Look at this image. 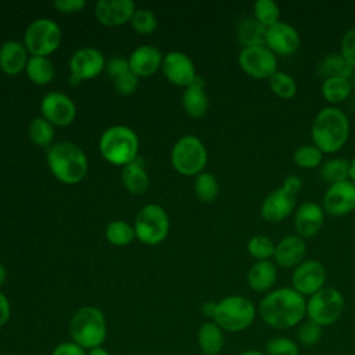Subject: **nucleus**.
<instances>
[{
    "mask_svg": "<svg viewBox=\"0 0 355 355\" xmlns=\"http://www.w3.org/2000/svg\"><path fill=\"white\" fill-rule=\"evenodd\" d=\"M257 312L261 320L275 330L293 329L306 316V298L293 287L273 288L262 297Z\"/></svg>",
    "mask_w": 355,
    "mask_h": 355,
    "instance_id": "f257e3e1",
    "label": "nucleus"
},
{
    "mask_svg": "<svg viewBox=\"0 0 355 355\" xmlns=\"http://www.w3.org/2000/svg\"><path fill=\"white\" fill-rule=\"evenodd\" d=\"M349 136V119L347 114L334 105L318 111L311 125V139L323 154L338 153Z\"/></svg>",
    "mask_w": 355,
    "mask_h": 355,
    "instance_id": "f03ea898",
    "label": "nucleus"
},
{
    "mask_svg": "<svg viewBox=\"0 0 355 355\" xmlns=\"http://www.w3.org/2000/svg\"><path fill=\"white\" fill-rule=\"evenodd\" d=\"M47 165L54 178L65 184H76L87 172V157L75 143L60 141L47 150Z\"/></svg>",
    "mask_w": 355,
    "mask_h": 355,
    "instance_id": "7ed1b4c3",
    "label": "nucleus"
},
{
    "mask_svg": "<svg viewBox=\"0 0 355 355\" xmlns=\"http://www.w3.org/2000/svg\"><path fill=\"white\" fill-rule=\"evenodd\" d=\"M71 341L86 351L101 347L107 338V319L97 306L83 305L78 308L68 326Z\"/></svg>",
    "mask_w": 355,
    "mask_h": 355,
    "instance_id": "20e7f679",
    "label": "nucleus"
},
{
    "mask_svg": "<svg viewBox=\"0 0 355 355\" xmlns=\"http://www.w3.org/2000/svg\"><path fill=\"white\" fill-rule=\"evenodd\" d=\"M101 157L112 165L125 166L137 158L139 137L125 125L105 129L98 141Z\"/></svg>",
    "mask_w": 355,
    "mask_h": 355,
    "instance_id": "39448f33",
    "label": "nucleus"
},
{
    "mask_svg": "<svg viewBox=\"0 0 355 355\" xmlns=\"http://www.w3.org/2000/svg\"><path fill=\"white\" fill-rule=\"evenodd\" d=\"M257 313V308L251 300L240 294H232L216 301V311L212 320L223 331L239 333L254 323Z\"/></svg>",
    "mask_w": 355,
    "mask_h": 355,
    "instance_id": "423d86ee",
    "label": "nucleus"
},
{
    "mask_svg": "<svg viewBox=\"0 0 355 355\" xmlns=\"http://www.w3.org/2000/svg\"><path fill=\"white\" fill-rule=\"evenodd\" d=\"M172 166L184 176H197L204 172L208 162V153L204 143L193 135L180 137L171 153Z\"/></svg>",
    "mask_w": 355,
    "mask_h": 355,
    "instance_id": "0eeeda50",
    "label": "nucleus"
},
{
    "mask_svg": "<svg viewBox=\"0 0 355 355\" xmlns=\"http://www.w3.org/2000/svg\"><path fill=\"white\" fill-rule=\"evenodd\" d=\"M345 300L340 290L323 287L306 298V318L322 327L334 324L343 315Z\"/></svg>",
    "mask_w": 355,
    "mask_h": 355,
    "instance_id": "6e6552de",
    "label": "nucleus"
},
{
    "mask_svg": "<svg viewBox=\"0 0 355 355\" xmlns=\"http://www.w3.org/2000/svg\"><path fill=\"white\" fill-rule=\"evenodd\" d=\"M61 28L50 18L32 21L24 33V46L31 55L47 57L61 44Z\"/></svg>",
    "mask_w": 355,
    "mask_h": 355,
    "instance_id": "1a4fd4ad",
    "label": "nucleus"
},
{
    "mask_svg": "<svg viewBox=\"0 0 355 355\" xmlns=\"http://www.w3.org/2000/svg\"><path fill=\"white\" fill-rule=\"evenodd\" d=\"M133 229L136 239H139L143 244L157 245L168 236V214L158 204H147L139 211Z\"/></svg>",
    "mask_w": 355,
    "mask_h": 355,
    "instance_id": "9d476101",
    "label": "nucleus"
},
{
    "mask_svg": "<svg viewBox=\"0 0 355 355\" xmlns=\"http://www.w3.org/2000/svg\"><path fill=\"white\" fill-rule=\"evenodd\" d=\"M241 71L252 79H269L277 71V57L263 44L244 47L237 57Z\"/></svg>",
    "mask_w": 355,
    "mask_h": 355,
    "instance_id": "9b49d317",
    "label": "nucleus"
},
{
    "mask_svg": "<svg viewBox=\"0 0 355 355\" xmlns=\"http://www.w3.org/2000/svg\"><path fill=\"white\" fill-rule=\"evenodd\" d=\"M105 68L103 53L94 47H83L76 50L69 60V83L78 86L83 80L98 76Z\"/></svg>",
    "mask_w": 355,
    "mask_h": 355,
    "instance_id": "f8f14e48",
    "label": "nucleus"
},
{
    "mask_svg": "<svg viewBox=\"0 0 355 355\" xmlns=\"http://www.w3.org/2000/svg\"><path fill=\"white\" fill-rule=\"evenodd\" d=\"M326 268L318 259H304L291 273V287L304 297H311L324 287Z\"/></svg>",
    "mask_w": 355,
    "mask_h": 355,
    "instance_id": "ddd939ff",
    "label": "nucleus"
},
{
    "mask_svg": "<svg viewBox=\"0 0 355 355\" xmlns=\"http://www.w3.org/2000/svg\"><path fill=\"white\" fill-rule=\"evenodd\" d=\"M322 208L330 216H345L355 211V183L344 180L329 184L323 194Z\"/></svg>",
    "mask_w": 355,
    "mask_h": 355,
    "instance_id": "4468645a",
    "label": "nucleus"
},
{
    "mask_svg": "<svg viewBox=\"0 0 355 355\" xmlns=\"http://www.w3.org/2000/svg\"><path fill=\"white\" fill-rule=\"evenodd\" d=\"M42 116L53 126H68L76 116V107L72 98L60 92L47 93L40 101Z\"/></svg>",
    "mask_w": 355,
    "mask_h": 355,
    "instance_id": "2eb2a0df",
    "label": "nucleus"
},
{
    "mask_svg": "<svg viewBox=\"0 0 355 355\" xmlns=\"http://www.w3.org/2000/svg\"><path fill=\"white\" fill-rule=\"evenodd\" d=\"M297 209V196L282 186L272 190L261 204V218L268 223H280Z\"/></svg>",
    "mask_w": 355,
    "mask_h": 355,
    "instance_id": "dca6fc26",
    "label": "nucleus"
},
{
    "mask_svg": "<svg viewBox=\"0 0 355 355\" xmlns=\"http://www.w3.org/2000/svg\"><path fill=\"white\" fill-rule=\"evenodd\" d=\"M161 69L171 83L184 89L190 86L198 76L194 62L182 51H169L165 54Z\"/></svg>",
    "mask_w": 355,
    "mask_h": 355,
    "instance_id": "f3484780",
    "label": "nucleus"
},
{
    "mask_svg": "<svg viewBox=\"0 0 355 355\" xmlns=\"http://www.w3.org/2000/svg\"><path fill=\"white\" fill-rule=\"evenodd\" d=\"M265 46L277 57V55H291L301 46V37L298 31L283 21H279L276 25L266 29Z\"/></svg>",
    "mask_w": 355,
    "mask_h": 355,
    "instance_id": "a211bd4d",
    "label": "nucleus"
},
{
    "mask_svg": "<svg viewBox=\"0 0 355 355\" xmlns=\"http://www.w3.org/2000/svg\"><path fill=\"white\" fill-rule=\"evenodd\" d=\"M136 4L132 0H100L94 6V15L104 26H121L130 22Z\"/></svg>",
    "mask_w": 355,
    "mask_h": 355,
    "instance_id": "6ab92c4d",
    "label": "nucleus"
},
{
    "mask_svg": "<svg viewBox=\"0 0 355 355\" xmlns=\"http://www.w3.org/2000/svg\"><path fill=\"white\" fill-rule=\"evenodd\" d=\"M324 223V211L320 204L305 201L294 211V229L295 233L305 239L316 236Z\"/></svg>",
    "mask_w": 355,
    "mask_h": 355,
    "instance_id": "aec40b11",
    "label": "nucleus"
},
{
    "mask_svg": "<svg viewBox=\"0 0 355 355\" xmlns=\"http://www.w3.org/2000/svg\"><path fill=\"white\" fill-rule=\"evenodd\" d=\"M306 254V244L298 234H288L283 237L275 248L273 262L282 269H294L298 266Z\"/></svg>",
    "mask_w": 355,
    "mask_h": 355,
    "instance_id": "412c9836",
    "label": "nucleus"
},
{
    "mask_svg": "<svg viewBox=\"0 0 355 355\" xmlns=\"http://www.w3.org/2000/svg\"><path fill=\"white\" fill-rule=\"evenodd\" d=\"M164 55L159 49L144 44L135 49L129 55V68L139 78H147L154 75L162 67Z\"/></svg>",
    "mask_w": 355,
    "mask_h": 355,
    "instance_id": "4be33fe9",
    "label": "nucleus"
},
{
    "mask_svg": "<svg viewBox=\"0 0 355 355\" xmlns=\"http://www.w3.org/2000/svg\"><path fill=\"white\" fill-rule=\"evenodd\" d=\"M28 50L24 43L7 40L0 46V69L6 75H17L25 71L28 64Z\"/></svg>",
    "mask_w": 355,
    "mask_h": 355,
    "instance_id": "5701e85b",
    "label": "nucleus"
},
{
    "mask_svg": "<svg viewBox=\"0 0 355 355\" xmlns=\"http://www.w3.org/2000/svg\"><path fill=\"white\" fill-rule=\"evenodd\" d=\"M277 279V266L270 261H255L247 272V284L255 293H269Z\"/></svg>",
    "mask_w": 355,
    "mask_h": 355,
    "instance_id": "b1692460",
    "label": "nucleus"
},
{
    "mask_svg": "<svg viewBox=\"0 0 355 355\" xmlns=\"http://www.w3.org/2000/svg\"><path fill=\"white\" fill-rule=\"evenodd\" d=\"M182 105L184 112L191 118H202L208 108L209 100L205 93V83L201 76H197L196 80L187 86L182 96Z\"/></svg>",
    "mask_w": 355,
    "mask_h": 355,
    "instance_id": "393cba45",
    "label": "nucleus"
},
{
    "mask_svg": "<svg viewBox=\"0 0 355 355\" xmlns=\"http://www.w3.org/2000/svg\"><path fill=\"white\" fill-rule=\"evenodd\" d=\"M197 344L204 355H218L225 347V331L214 322H205L197 331Z\"/></svg>",
    "mask_w": 355,
    "mask_h": 355,
    "instance_id": "a878e982",
    "label": "nucleus"
},
{
    "mask_svg": "<svg viewBox=\"0 0 355 355\" xmlns=\"http://www.w3.org/2000/svg\"><path fill=\"white\" fill-rule=\"evenodd\" d=\"M236 36L241 49L263 46L266 37V28L261 22H258L254 15L244 17L239 21L236 26Z\"/></svg>",
    "mask_w": 355,
    "mask_h": 355,
    "instance_id": "bb28decb",
    "label": "nucleus"
},
{
    "mask_svg": "<svg viewBox=\"0 0 355 355\" xmlns=\"http://www.w3.org/2000/svg\"><path fill=\"white\" fill-rule=\"evenodd\" d=\"M318 73L323 79L327 78H348L352 79L355 68L347 62L340 53H330L324 55L318 64Z\"/></svg>",
    "mask_w": 355,
    "mask_h": 355,
    "instance_id": "cd10ccee",
    "label": "nucleus"
},
{
    "mask_svg": "<svg viewBox=\"0 0 355 355\" xmlns=\"http://www.w3.org/2000/svg\"><path fill=\"white\" fill-rule=\"evenodd\" d=\"M121 179H122L123 187L132 194L144 193L150 183L148 173L143 166V164L137 161V158L133 162L122 166Z\"/></svg>",
    "mask_w": 355,
    "mask_h": 355,
    "instance_id": "c85d7f7f",
    "label": "nucleus"
},
{
    "mask_svg": "<svg viewBox=\"0 0 355 355\" xmlns=\"http://www.w3.org/2000/svg\"><path fill=\"white\" fill-rule=\"evenodd\" d=\"M352 80L348 78H327L322 80L320 93L323 98L336 107L344 103L352 93Z\"/></svg>",
    "mask_w": 355,
    "mask_h": 355,
    "instance_id": "c756f323",
    "label": "nucleus"
},
{
    "mask_svg": "<svg viewBox=\"0 0 355 355\" xmlns=\"http://www.w3.org/2000/svg\"><path fill=\"white\" fill-rule=\"evenodd\" d=\"M25 73L35 85H47L55 76V68L47 57L31 55L25 67Z\"/></svg>",
    "mask_w": 355,
    "mask_h": 355,
    "instance_id": "7c9ffc66",
    "label": "nucleus"
},
{
    "mask_svg": "<svg viewBox=\"0 0 355 355\" xmlns=\"http://www.w3.org/2000/svg\"><path fill=\"white\" fill-rule=\"evenodd\" d=\"M319 175L329 184L349 180V159H345V158L326 159L319 166Z\"/></svg>",
    "mask_w": 355,
    "mask_h": 355,
    "instance_id": "2f4dec72",
    "label": "nucleus"
},
{
    "mask_svg": "<svg viewBox=\"0 0 355 355\" xmlns=\"http://www.w3.org/2000/svg\"><path fill=\"white\" fill-rule=\"evenodd\" d=\"M269 87L272 90V93L282 98V100H291L293 97L297 96L298 92V86L295 79L288 75L287 72L283 71H276L269 79H268Z\"/></svg>",
    "mask_w": 355,
    "mask_h": 355,
    "instance_id": "473e14b6",
    "label": "nucleus"
},
{
    "mask_svg": "<svg viewBox=\"0 0 355 355\" xmlns=\"http://www.w3.org/2000/svg\"><path fill=\"white\" fill-rule=\"evenodd\" d=\"M28 137L35 146L49 147L54 139V126L43 116H36L28 126Z\"/></svg>",
    "mask_w": 355,
    "mask_h": 355,
    "instance_id": "72a5a7b5",
    "label": "nucleus"
},
{
    "mask_svg": "<svg viewBox=\"0 0 355 355\" xmlns=\"http://www.w3.org/2000/svg\"><path fill=\"white\" fill-rule=\"evenodd\" d=\"M323 153L315 144H302L293 153V161L302 169H316L323 162Z\"/></svg>",
    "mask_w": 355,
    "mask_h": 355,
    "instance_id": "f704fd0d",
    "label": "nucleus"
},
{
    "mask_svg": "<svg viewBox=\"0 0 355 355\" xmlns=\"http://www.w3.org/2000/svg\"><path fill=\"white\" fill-rule=\"evenodd\" d=\"M136 237L133 226L125 220H112L105 227V239L116 247L128 245Z\"/></svg>",
    "mask_w": 355,
    "mask_h": 355,
    "instance_id": "c9c22d12",
    "label": "nucleus"
},
{
    "mask_svg": "<svg viewBox=\"0 0 355 355\" xmlns=\"http://www.w3.org/2000/svg\"><path fill=\"white\" fill-rule=\"evenodd\" d=\"M194 191L202 202H212L219 194V183L214 173L201 172L194 179Z\"/></svg>",
    "mask_w": 355,
    "mask_h": 355,
    "instance_id": "e433bc0d",
    "label": "nucleus"
},
{
    "mask_svg": "<svg viewBox=\"0 0 355 355\" xmlns=\"http://www.w3.org/2000/svg\"><path fill=\"white\" fill-rule=\"evenodd\" d=\"M276 244L263 234L252 236L247 243V252L255 261H270L273 259Z\"/></svg>",
    "mask_w": 355,
    "mask_h": 355,
    "instance_id": "4c0bfd02",
    "label": "nucleus"
},
{
    "mask_svg": "<svg viewBox=\"0 0 355 355\" xmlns=\"http://www.w3.org/2000/svg\"><path fill=\"white\" fill-rule=\"evenodd\" d=\"M254 18L268 29L280 21V8L273 0H258L254 3Z\"/></svg>",
    "mask_w": 355,
    "mask_h": 355,
    "instance_id": "58836bf2",
    "label": "nucleus"
},
{
    "mask_svg": "<svg viewBox=\"0 0 355 355\" xmlns=\"http://www.w3.org/2000/svg\"><path fill=\"white\" fill-rule=\"evenodd\" d=\"M263 352L266 355H300V345L286 336H273L265 343Z\"/></svg>",
    "mask_w": 355,
    "mask_h": 355,
    "instance_id": "ea45409f",
    "label": "nucleus"
},
{
    "mask_svg": "<svg viewBox=\"0 0 355 355\" xmlns=\"http://www.w3.org/2000/svg\"><path fill=\"white\" fill-rule=\"evenodd\" d=\"M323 337V327L312 320H305L298 324L297 329V343L300 347H313L320 343Z\"/></svg>",
    "mask_w": 355,
    "mask_h": 355,
    "instance_id": "a19ab883",
    "label": "nucleus"
},
{
    "mask_svg": "<svg viewBox=\"0 0 355 355\" xmlns=\"http://www.w3.org/2000/svg\"><path fill=\"white\" fill-rule=\"evenodd\" d=\"M130 25L140 35H151L157 28V17L148 8H136Z\"/></svg>",
    "mask_w": 355,
    "mask_h": 355,
    "instance_id": "79ce46f5",
    "label": "nucleus"
},
{
    "mask_svg": "<svg viewBox=\"0 0 355 355\" xmlns=\"http://www.w3.org/2000/svg\"><path fill=\"white\" fill-rule=\"evenodd\" d=\"M137 85H139V76L135 75L130 69L114 79V87L122 96H129L135 93L137 89Z\"/></svg>",
    "mask_w": 355,
    "mask_h": 355,
    "instance_id": "37998d69",
    "label": "nucleus"
},
{
    "mask_svg": "<svg viewBox=\"0 0 355 355\" xmlns=\"http://www.w3.org/2000/svg\"><path fill=\"white\" fill-rule=\"evenodd\" d=\"M348 64L355 68V28H349L344 32L340 40V51H338Z\"/></svg>",
    "mask_w": 355,
    "mask_h": 355,
    "instance_id": "c03bdc74",
    "label": "nucleus"
},
{
    "mask_svg": "<svg viewBox=\"0 0 355 355\" xmlns=\"http://www.w3.org/2000/svg\"><path fill=\"white\" fill-rule=\"evenodd\" d=\"M87 351L73 341H62L57 344L50 355H86Z\"/></svg>",
    "mask_w": 355,
    "mask_h": 355,
    "instance_id": "a18cd8bd",
    "label": "nucleus"
},
{
    "mask_svg": "<svg viewBox=\"0 0 355 355\" xmlns=\"http://www.w3.org/2000/svg\"><path fill=\"white\" fill-rule=\"evenodd\" d=\"M105 69H107L108 75H110L112 79H115V78H118L119 75H122L123 72L129 71L130 68H129L128 60H125V58H122V57H112V58H110V60L107 61Z\"/></svg>",
    "mask_w": 355,
    "mask_h": 355,
    "instance_id": "49530a36",
    "label": "nucleus"
},
{
    "mask_svg": "<svg viewBox=\"0 0 355 355\" xmlns=\"http://www.w3.org/2000/svg\"><path fill=\"white\" fill-rule=\"evenodd\" d=\"M86 6L85 0H55L53 3V7L64 14H72V12H79L83 10Z\"/></svg>",
    "mask_w": 355,
    "mask_h": 355,
    "instance_id": "de8ad7c7",
    "label": "nucleus"
},
{
    "mask_svg": "<svg viewBox=\"0 0 355 355\" xmlns=\"http://www.w3.org/2000/svg\"><path fill=\"white\" fill-rule=\"evenodd\" d=\"M302 184L304 183H302V180L298 175H288V176L284 178V180L282 183V187L284 190H287L288 193L297 196L302 190Z\"/></svg>",
    "mask_w": 355,
    "mask_h": 355,
    "instance_id": "09e8293b",
    "label": "nucleus"
},
{
    "mask_svg": "<svg viewBox=\"0 0 355 355\" xmlns=\"http://www.w3.org/2000/svg\"><path fill=\"white\" fill-rule=\"evenodd\" d=\"M11 316V305L6 294L0 290V327L4 326Z\"/></svg>",
    "mask_w": 355,
    "mask_h": 355,
    "instance_id": "8fccbe9b",
    "label": "nucleus"
},
{
    "mask_svg": "<svg viewBox=\"0 0 355 355\" xmlns=\"http://www.w3.org/2000/svg\"><path fill=\"white\" fill-rule=\"evenodd\" d=\"M215 311H216V301H207L202 308H201V312L204 316L209 318L212 320L214 315H215Z\"/></svg>",
    "mask_w": 355,
    "mask_h": 355,
    "instance_id": "3c124183",
    "label": "nucleus"
},
{
    "mask_svg": "<svg viewBox=\"0 0 355 355\" xmlns=\"http://www.w3.org/2000/svg\"><path fill=\"white\" fill-rule=\"evenodd\" d=\"M86 355H111V354L101 345V347H96V348L89 349Z\"/></svg>",
    "mask_w": 355,
    "mask_h": 355,
    "instance_id": "603ef678",
    "label": "nucleus"
},
{
    "mask_svg": "<svg viewBox=\"0 0 355 355\" xmlns=\"http://www.w3.org/2000/svg\"><path fill=\"white\" fill-rule=\"evenodd\" d=\"M349 180L355 183V157L349 161Z\"/></svg>",
    "mask_w": 355,
    "mask_h": 355,
    "instance_id": "864d4df0",
    "label": "nucleus"
},
{
    "mask_svg": "<svg viewBox=\"0 0 355 355\" xmlns=\"http://www.w3.org/2000/svg\"><path fill=\"white\" fill-rule=\"evenodd\" d=\"M237 355H266V354L263 351H259V349H245V351H241Z\"/></svg>",
    "mask_w": 355,
    "mask_h": 355,
    "instance_id": "5fc2aeb1",
    "label": "nucleus"
},
{
    "mask_svg": "<svg viewBox=\"0 0 355 355\" xmlns=\"http://www.w3.org/2000/svg\"><path fill=\"white\" fill-rule=\"evenodd\" d=\"M6 279H7V270H6L4 265L0 262V287L4 284Z\"/></svg>",
    "mask_w": 355,
    "mask_h": 355,
    "instance_id": "6e6d98bb",
    "label": "nucleus"
},
{
    "mask_svg": "<svg viewBox=\"0 0 355 355\" xmlns=\"http://www.w3.org/2000/svg\"><path fill=\"white\" fill-rule=\"evenodd\" d=\"M351 80H352V90L355 92V73H354V76H352Z\"/></svg>",
    "mask_w": 355,
    "mask_h": 355,
    "instance_id": "4d7b16f0",
    "label": "nucleus"
}]
</instances>
